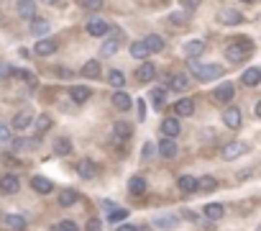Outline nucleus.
<instances>
[{
  "label": "nucleus",
  "mask_w": 261,
  "mask_h": 231,
  "mask_svg": "<svg viewBox=\"0 0 261 231\" xmlns=\"http://www.w3.org/2000/svg\"><path fill=\"white\" fill-rule=\"evenodd\" d=\"M241 21H244V16H241L238 11H230L228 8V11L220 13V23H226V26H238Z\"/></svg>",
  "instance_id": "7c9ffc66"
},
{
  "label": "nucleus",
  "mask_w": 261,
  "mask_h": 231,
  "mask_svg": "<svg viewBox=\"0 0 261 231\" xmlns=\"http://www.w3.org/2000/svg\"><path fill=\"white\" fill-rule=\"evenodd\" d=\"M49 129H51V116H49V113L36 116V139H39L41 134H46Z\"/></svg>",
  "instance_id": "a878e982"
},
{
  "label": "nucleus",
  "mask_w": 261,
  "mask_h": 231,
  "mask_svg": "<svg viewBox=\"0 0 261 231\" xmlns=\"http://www.w3.org/2000/svg\"><path fill=\"white\" fill-rule=\"evenodd\" d=\"M54 154H57V157H69L72 154V141H69V136H59L57 141H54Z\"/></svg>",
  "instance_id": "f3484780"
},
{
  "label": "nucleus",
  "mask_w": 261,
  "mask_h": 231,
  "mask_svg": "<svg viewBox=\"0 0 261 231\" xmlns=\"http://www.w3.org/2000/svg\"><path fill=\"white\" fill-rule=\"evenodd\" d=\"M49 31H51L49 21H44V18H31V33H39V36H44V33H49Z\"/></svg>",
  "instance_id": "c9c22d12"
},
{
  "label": "nucleus",
  "mask_w": 261,
  "mask_h": 231,
  "mask_svg": "<svg viewBox=\"0 0 261 231\" xmlns=\"http://www.w3.org/2000/svg\"><path fill=\"white\" fill-rule=\"evenodd\" d=\"M3 224H5V226H11L13 231H23V229H26V218H23V216H18V213H8V216L3 218Z\"/></svg>",
  "instance_id": "393cba45"
},
{
  "label": "nucleus",
  "mask_w": 261,
  "mask_h": 231,
  "mask_svg": "<svg viewBox=\"0 0 261 231\" xmlns=\"http://www.w3.org/2000/svg\"><path fill=\"white\" fill-rule=\"evenodd\" d=\"M125 216H128V211H125V208H115V211H110V216H107V221L118 226V221H123Z\"/></svg>",
  "instance_id": "ea45409f"
},
{
  "label": "nucleus",
  "mask_w": 261,
  "mask_h": 231,
  "mask_svg": "<svg viewBox=\"0 0 261 231\" xmlns=\"http://www.w3.org/2000/svg\"><path fill=\"white\" fill-rule=\"evenodd\" d=\"M233 95H236V87H233L230 82L218 85V90L213 93V98H215L218 103H230V100H233Z\"/></svg>",
  "instance_id": "1a4fd4ad"
},
{
  "label": "nucleus",
  "mask_w": 261,
  "mask_h": 231,
  "mask_svg": "<svg viewBox=\"0 0 261 231\" xmlns=\"http://www.w3.org/2000/svg\"><path fill=\"white\" fill-rule=\"evenodd\" d=\"M31 188H33L36 193H41V195H49V193L54 190V185H51V180H49V177H41V175H36V177H31Z\"/></svg>",
  "instance_id": "4468645a"
},
{
  "label": "nucleus",
  "mask_w": 261,
  "mask_h": 231,
  "mask_svg": "<svg viewBox=\"0 0 261 231\" xmlns=\"http://www.w3.org/2000/svg\"><path fill=\"white\" fill-rule=\"evenodd\" d=\"M79 200V193L77 190H61L59 193V206H64V208H69V206H75V203Z\"/></svg>",
  "instance_id": "c85d7f7f"
},
{
  "label": "nucleus",
  "mask_w": 261,
  "mask_h": 231,
  "mask_svg": "<svg viewBox=\"0 0 261 231\" xmlns=\"http://www.w3.org/2000/svg\"><path fill=\"white\" fill-rule=\"evenodd\" d=\"M41 3H44V5H57L59 0H41Z\"/></svg>",
  "instance_id": "603ef678"
},
{
  "label": "nucleus",
  "mask_w": 261,
  "mask_h": 231,
  "mask_svg": "<svg viewBox=\"0 0 261 231\" xmlns=\"http://www.w3.org/2000/svg\"><path fill=\"white\" fill-rule=\"evenodd\" d=\"M113 105L118 111H128L131 108V98H128V93H123V90H115V95H113Z\"/></svg>",
  "instance_id": "bb28decb"
},
{
  "label": "nucleus",
  "mask_w": 261,
  "mask_h": 231,
  "mask_svg": "<svg viewBox=\"0 0 261 231\" xmlns=\"http://www.w3.org/2000/svg\"><path fill=\"white\" fill-rule=\"evenodd\" d=\"M79 75L82 77H87V80H97L103 75V67H100V62L97 59H90V62H85L82 65V69H79Z\"/></svg>",
  "instance_id": "6e6552de"
},
{
  "label": "nucleus",
  "mask_w": 261,
  "mask_h": 231,
  "mask_svg": "<svg viewBox=\"0 0 261 231\" xmlns=\"http://www.w3.org/2000/svg\"><path fill=\"white\" fill-rule=\"evenodd\" d=\"M18 16L21 18H36V3L33 0H18Z\"/></svg>",
  "instance_id": "dca6fc26"
},
{
  "label": "nucleus",
  "mask_w": 261,
  "mask_h": 231,
  "mask_svg": "<svg viewBox=\"0 0 261 231\" xmlns=\"http://www.w3.org/2000/svg\"><path fill=\"white\" fill-rule=\"evenodd\" d=\"M18 188H21V180H18L13 172L0 177V193H18Z\"/></svg>",
  "instance_id": "9b49d317"
},
{
  "label": "nucleus",
  "mask_w": 261,
  "mask_h": 231,
  "mask_svg": "<svg viewBox=\"0 0 261 231\" xmlns=\"http://www.w3.org/2000/svg\"><path fill=\"white\" fill-rule=\"evenodd\" d=\"M192 69H195V77L200 80V82H210V80H218L223 75L220 65H197L192 59Z\"/></svg>",
  "instance_id": "f03ea898"
},
{
  "label": "nucleus",
  "mask_w": 261,
  "mask_h": 231,
  "mask_svg": "<svg viewBox=\"0 0 261 231\" xmlns=\"http://www.w3.org/2000/svg\"><path fill=\"white\" fill-rule=\"evenodd\" d=\"M107 82H110L115 90H123V85H125V77H123V72L121 69H110L107 72Z\"/></svg>",
  "instance_id": "f704fd0d"
},
{
  "label": "nucleus",
  "mask_w": 261,
  "mask_h": 231,
  "mask_svg": "<svg viewBox=\"0 0 261 231\" xmlns=\"http://www.w3.org/2000/svg\"><path fill=\"white\" fill-rule=\"evenodd\" d=\"M87 33L90 36H105V33H110V26L103 18H92V21H87Z\"/></svg>",
  "instance_id": "f8f14e48"
},
{
  "label": "nucleus",
  "mask_w": 261,
  "mask_h": 231,
  "mask_svg": "<svg viewBox=\"0 0 261 231\" xmlns=\"http://www.w3.org/2000/svg\"><path fill=\"white\" fill-rule=\"evenodd\" d=\"M223 213H226V208H223L220 203H208V206H205V216H208L210 221H220Z\"/></svg>",
  "instance_id": "473e14b6"
},
{
  "label": "nucleus",
  "mask_w": 261,
  "mask_h": 231,
  "mask_svg": "<svg viewBox=\"0 0 261 231\" xmlns=\"http://www.w3.org/2000/svg\"><path fill=\"white\" fill-rule=\"evenodd\" d=\"M33 54L36 57H51V54H57V41L39 39V41H36V47H33Z\"/></svg>",
  "instance_id": "423d86ee"
},
{
  "label": "nucleus",
  "mask_w": 261,
  "mask_h": 231,
  "mask_svg": "<svg viewBox=\"0 0 261 231\" xmlns=\"http://www.w3.org/2000/svg\"><path fill=\"white\" fill-rule=\"evenodd\" d=\"M154 224L159 229H174L179 224V216H172V213H164V216H156L154 218Z\"/></svg>",
  "instance_id": "c756f323"
},
{
  "label": "nucleus",
  "mask_w": 261,
  "mask_h": 231,
  "mask_svg": "<svg viewBox=\"0 0 261 231\" xmlns=\"http://www.w3.org/2000/svg\"><path fill=\"white\" fill-rule=\"evenodd\" d=\"M161 134H164V139H177L179 136V118H174V116H169V118H164V123H161Z\"/></svg>",
  "instance_id": "0eeeda50"
},
{
  "label": "nucleus",
  "mask_w": 261,
  "mask_h": 231,
  "mask_svg": "<svg viewBox=\"0 0 261 231\" xmlns=\"http://www.w3.org/2000/svg\"><path fill=\"white\" fill-rule=\"evenodd\" d=\"M218 188V180L213 175H205V177H197V190H215Z\"/></svg>",
  "instance_id": "e433bc0d"
},
{
  "label": "nucleus",
  "mask_w": 261,
  "mask_h": 231,
  "mask_svg": "<svg viewBox=\"0 0 261 231\" xmlns=\"http://www.w3.org/2000/svg\"><path fill=\"white\" fill-rule=\"evenodd\" d=\"M151 152H154V147H151V144L143 147V159H151Z\"/></svg>",
  "instance_id": "8fccbe9b"
},
{
  "label": "nucleus",
  "mask_w": 261,
  "mask_h": 231,
  "mask_svg": "<svg viewBox=\"0 0 261 231\" xmlns=\"http://www.w3.org/2000/svg\"><path fill=\"white\" fill-rule=\"evenodd\" d=\"M8 141H11V126L0 123V144H8Z\"/></svg>",
  "instance_id": "37998d69"
},
{
  "label": "nucleus",
  "mask_w": 261,
  "mask_h": 231,
  "mask_svg": "<svg viewBox=\"0 0 261 231\" xmlns=\"http://www.w3.org/2000/svg\"><path fill=\"white\" fill-rule=\"evenodd\" d=\"M54 75H57V77H61V80H69V77L75 75V72H69L67 67H59V69H57V72H54Z\"/></svg>",
  "instance_id": "09e8293b"
},
{
  "label": "nucleus",
  "mask_w": 261,
  "mask_h": 231,
  "mask_svg": "<svg viewBox=\"0 0 261 231\" xmlns=\"http://www.w3.org/2000/svg\"><path fill=\"white\" fill-rule=\"evenodd\" d=\"M136 231H151L149 226H141V229H136Z\"/></svg>",
  "instance_id": "864d4df0"
},
{
  "label": "nucleus",
  "mask_w": 261,
  "mask_h": 231,
  "mask_svg": "<svg viewBox=\"0 0 261 231\" xmlns=\"http://www.w3.org/2000/svg\"><path fill=\"white\" fill-rule=\"evenodd\" d=\"M136 113H138V121L146 118V103H143V100H138V103H136Z\"/></svg>",
  "instance_id": "de8ad7c7"
},
{
  "label": "nucleus",
  "mask_w": 261,
  "mask_h": 231,
  "mask_svg": "<svg viewBox=\"0 0 261 231\" xmlns=\"http://www.w3.org/2000/svg\"><path fill=\"white\" fill-rule=\"evenodd\" d=\"M167 100V93L161 90V87H156V90H151V103H154V108H161Z\"/></svg>",
  "instance_id": "58836bf2"
},
{
  "label": "nucleus",
  "mask_w": 261,
  "mask_h": 231,
  "mask_svg": "<svg viewBox=\"0 0 261 231\" xmlns=\"http://www.w3.org/2000/svg\"><path fill=\"white\" fill-rule=\"evenodd\" d=\"M251 51H254V44H251L248 39H244V41H238V44H230V47L226 49V57H228V62L238 65V62H244Z\"/></svg>",
  "instance_id": "f257e3e1"
},
{
  "label": "nucleus",
  "mask_w": 261,
  "mask_h": 231,
  "mask_svg": "<svg viewBox=\"0 0 261 231\" xmlns=\"http://www.w3.org/2000/svg\"><path fill=\"white\" fill-rule=\"evenodd\" d=\"M118 231H136V226H131V224H123V226H118Z\"/></svg>",
  "instance_id": "3c124183"
},
{
  "label": "nucleus",
  "mask_w": 261,
  "mask_h": 231,
  "mask_svg": "<svg viewBox=\"0 0 261 231\" xmlns=\"http://www.w3.org/2000/svg\"><path fill=\"white\" fill-rule=\"evenodd\" d=\"M174 113H177V116H192V113H195V103H192V98H182V100H177Z\"/></svg>",
  "instance_id": "b1692460"
},
{
  "label": "nucleus",
  "mask_w": 261,
  "mask_h": 231,
  "mask_svg": "<svg viewBox=\"0 0 261 231\" xmlns=\"http://www.w3.org/2000/svg\"><path fill=\"white\" fill-rule=\"evenodd\" d=\"M159 154L164 157V159L177 157V144H174L172 139H161V141H159Z\"/></svg>",
  "instance_id": "412c9836"
},
{
  "label": "nucleus",
  "mask_w": 261,
  "mask_h": 231,
  "mask_svg": "<svg viewBox=\"0 0 261 231\" xmlns=\"http://www.w3.org/2000/svg\"><path fill=\"white\" fill-rule=\"evenodd\" d=\"M241 3H256V0H241Z\"/></svg>",
  "instance_id": "5fc2aeb1"
},
{
  "label": "nucleus",
  "mask_w": 261,
  "mask_h": 231,
  "mask_svg": "<svg viewBox=\"0 0 261 231\" xmlns=\"http://www.w3.org/2000/svg\"><path fill=\"white\" fill-rule=\"evenodd\" d=\"M179 5L187 8V11H195V8L200 5V0H179Z\"/></svg>",
  "instance_id": "49530a36"
},
{
  "label": "nucleus",
  "mask_w": 261,
  "mask_h": 231,
  "mask_svg": "<svg viewBox=\"0 0 261 231\" xmlns=\"http://www.w3.org/2000/svg\"><path fill=\"white\" fill-rule=\"evenodd\" d=\"M143 47H146L149 54H159V51L164 49V39H161L159 33H149V36L143 39Z\"/></svg>",
  "instance_id": "ddd939ff"
},
{
  "label": "nucleus",
  "mask_w": 261,
  "mask_h": 231,
  "mask_svg": "<svg viewBox=\"0 0 261 231\" xmlns=\"http://www.w3.org/2000/svg\"><path fill=\"white\" fill-rule=\"evenodd\" d=\"M190 85H192V80L187 77L184 72H179V75H172L169 77V87L177 93H184V90H190Z\"/></svg>",
  "instance_id": "9d476101"
},
{
  "label": "nucleus",
  "mask_w": 261,
  "mask_h": 231,
  "mask_svg": "<svg viewBox=\"0 0 261 231\" xmlns=\"http://www.w3.org/2000/svg\"><path fill=\"white\" fill-rule=\"evenodd\" d=\"M90 95H92V93H90V87H87V85H75V87L69 90V98H72L75 103H85Z\"/></svg>",
  "instance_id": "5701e85b"
},
{
  "label": "nucleus",
  "mask_w": 261,
  "mask_h": 231,
  "mask_svg": "<svg viewBox=\"0 0 261 231\" xmlns=\"http://www.w3.org/2000/svg\"><path fill=\"white\" fill-rule=\"evenodd\" d=\"M87 231H103V221L100 218H90L87 221Z\"/></svg>",
  "instance_id": "a18cd8bd"
},
{
  "label": "nucleus",
  "mask_w": 261,
  "mask_h": 231,
  "mask_svg": "<svg viewBox=\"0 0 261 231\" xmlns=\"http://www.w3.org/2000/svg\"><path fill=\"white\" fill-rule=\"evenodd\" d=\"M77 175L82 177V180H95V177H97V165L90 157H82L77 162Z\"/></svg>",
  "instance_id": "20e7f679"
},
{
  "label": "nucleus",
  "mask_w": 261,
  "mask_h": 231,
  "mask_svg": "<svg viewBox=\"0 0 261 231\" xmlns=\"http://www.w3.org/2000/svg\"><path fill=\"white\" fill-rule=\"evenodd\" d=\"M33 123V116L31 113H18L15 118H13V129L15 131H23V129H29Z\"/></svg>",
  "instance_id": "72a5a7b5"
},
{
  "label": "nucleus",
  "mask_w": 261,
  "mask_h": 231,
  "mask_svg": "<svg viewBox=\"0 0 261 231\" xmlns=\"http://www.w3.org/2000/svg\"><path fill=\"white\" fill-rule=\"evenodd\" d=\"M136 77H138V82H151V80L156 77V67L151 65V62H143V65L138 67Z\"/></svg>",
  "instance_id": "2eb2a0df"
},
{
  "label": "nucleus",
  "mask_w": 261,
  "mask_h": 231,
  "mask_svg": "<svg viewBox=\"0 0 261 231\" xmlns=\"http://www.w3.org/2000/svg\"><path fill=\"white\" fill-rule=\"evenodd\" d=\"M128 193L131 195H143V193H146V180H143L141 175H133L128 180Z\"/></svg>",
  "instance_id": "aec40b11"
},
{
  "label": "nucleus",
  "mask_w": 261,
  "mask_h": 231,
  "mask_svg": "<svg viewBox=\"0 0 261 231\" xmlns=\"http://www.w3.org/2000/svg\"><path fill=\"white\" fill-rule=\"evenodd\" d=\"M113 134H115V139H121V141H128V139H131V134H133V129H131V123L118 121V123H115V129H113Z\"/></svg>",
  "instance_id": "cd10ccee"
},
{
  "label": "nucleus",
  "mask_w": 261,
  "mask_h": 231,
  "mask_svg": "<svg viewBox=\"0 0 261 231\" xmlns=\"http://www.w3.org/2000/svg\"><path fill=\"white\" fill-rule=\"evenodd\" d=\"M169 21H172L174 26H184L187 21H190V16H187V13H172V16H169Z\"/></svg>",
  "instance_id": "79ce46f5"
},
{
  "label": "nucleus",
  "mask_w": 261,
  "mask_h": 231,
  "mask_svg": "<svg viewBox=\"0 0 261 231\" xmlns=\"http://www.w3.org/2000/svg\"><path fill=\"white\" fill-rule=\"evenodd\" d=\"M54 231H79V229H77L75 221H69V218H67V221H59V224L54 226Z\"/></svg>",
  "instance_id": "a19ab883"
},
{
  "label": "nucleus",
  "mask_w": 261,
  "mask_h": 231,
  "mask_svg": "<svg viewBox=\"0 0 261 231\" xmlns=\"http://www.w3.org/2000/svg\"><path fill=\"white\" fill-rule=\"evenodd\" d=\"M246 152H248V144H244V141H230V144H226L220 149V157L230 162V159H238L241 154H246Z\"/></svg>",
  "instance_id": "7ed1b4c3"
},
{
  "label": "nucleus",
  "mask_w": 261,
  "mask_h": 231,
  "mask_svg": "<svg viewBox=\"0 0 261 231\" xmlns=\"http://www.w3.org/2000/svg\"><path fill=\"white\" fill-rule=\"evenodd\" d=\"M177 185H179V190H182V193H195L197 190V177H192V175H179L177 177Z\"/></svg>",
  "instance_id": "a211bd4d"
},
{
  "label": "nucleus",
  "mask_w": 261,
  "mask_h": 231,
  "mask_svg": "<svg viewBox=\"0 0 261 231\" xmlns=\"http://www.w3.org/2000/svg\"><path fill=\"white\" fill-rule=\"evenodd\" d=\"M82 5L87 8V11H100V8H103V0H82Z\"/></svg>",
  "instance_id": "c03bdc74"
},
{
  "label": "nucleus",
  "mask_w": 261,
  "mask_h": 231,
  "mask_svg": "<svg viewBox=\"0 0 261 231\" xmlns=\"http://www.w3.org/2000/svg\"><path fill=\"white\" fill-rule=\"evenodd\" d=\"M131 57L133 59H146L149 57V51H146V47H143V41H133L131 44Z\"/></svg>",
  "instance_id": "4c0bfd02"
},
{
  "label": "nucleus",
  "mask_w": 261,
  "mask_h": 231,
  "mask_svg": "<svg viewBox=\"0 0 261 231\" xmlns=\"http://www.w3.org/2000/svg\"><path fill=\"white\" fill-rule=\"evenodd\" d=\"M202 51H205V41H200V39H195V41H187V44H184V54H190L192 59H195V57H200Z\"/></svg>",
  "instance_id": "2f4dec72"
},
{
  "label": "nucleus",
  "mask_w": 261,
  "mask_h": 231,
  "mask_svg": "<svg viewBox=\"0 0 261 231\" xmlns=\"http://www.w3.org/2000/svg\"><path fill=\"white\" fill-rule=\"evenodd\" d=\"M241 80H244V85H248V87H256L261 82V69L259 67H248Z\"/></svg>",
  "instance_id": "4be33fe9"
},
{
  "label": "nucleus",
  "mask_w": 261,
  "mask_h": 231,
  "mask_svg": "<svg viewBox=\"0 0 261 231\" xmlns=\"http://www.w3.org/2000/svg\"><path fill=\"white\" fill-rule=\"evenodd\" d=\"M115 33V36L113 39H107L105 44H103V49H100V54L105 57V59H110V57H115V54H118V49H121V31H113Z\"/></svg>",
  "instance_id": "39448f33"
},
{
  "label": "nucleus",
  "mask_w": 261,
  "mask_h": 231,
  "mask_svg": "<svg viewBox=\"0 0 261 231\" xmlns=\"http://www.w3.org/2000/svg\"><path fill=\"white\" fill-rule=\"evenodd\" d=\"M223 123H226L228 129H238L241 126V111L238 108H228L223 113Z\"/></svg>",
  "instance_id": "6ab92c4d"
}]
</instances>
